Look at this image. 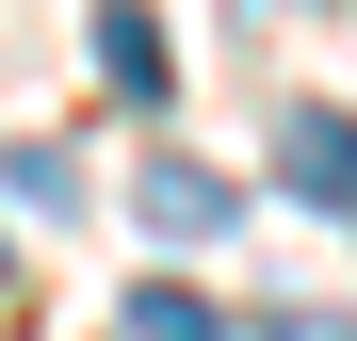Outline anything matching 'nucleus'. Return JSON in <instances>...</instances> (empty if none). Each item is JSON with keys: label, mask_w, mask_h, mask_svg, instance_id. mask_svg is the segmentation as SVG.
<instances>
[{"label": "nucleus", "mask_w": 357, "mask_h": 341, "mask_svg": "<svg viewBox=\"0 0 357 341\" xmlns=\"http://www.w3.org/2000/svg\"><path fill=\"white\" fill-rule=\"evenodd\" d=\"M130 341H227V309L178 293V276H146V293H130Z\"/></svg>", "instance_id": "20e7f679"}, {"label": "nucleus", "mask_w": 357, "mask_h": 341, "mask_svg": "<svg viewBox=\"0 0 357 341\" xmlns=\"http://www.w3.org/2000/svg\"><path fill=\"white\" fill-rule=\"evenodd\" d=\"M276 179L309 195V211H357V114H325V98L276 114Z\"/></svg>", "instance_id": "f257e3e1"}, {"label": "nucleus", "mask_w": 357, "mask_h": 341, "mask_svg": "<svg viewBox=\"0 0 357 341\" xmlns=\"http://www.w3.org/2000/svg\"><path fill=\"white\" fill-rule=\"evenodd\" d=\"M260 341H357V325H341V309H292V325H260Z\"/></svg>", "instance_id": "39448f33"}, {"label": "nucleus", "mask_w": 357, "mask_h": 341, "mask_svg": "<svg viewBox=\"0 0 357 341\" xmlns=\"http://www.w3.org/2000/svg\"><path fill=\"white\" fill-rule=\"evenodd\" d=\"M130 211L162 227V244H211V227H244V195H227V179H211V162H178V146L146 162V195H130Z\"/></svg>", "instance_id": "f03ea898"}, {"label": "nucleus", "mask_w": 357, "mask_h": 341, "mask_svg": "<svg viewBox=\"0 0 357 341\" xmlns=\"http://www.w3.org/2000/svg\"><path fill=\"white\" fill-rule=\"evenodd\" d=\"M98 82H114V98H178V82H162V17H146V0H98Z\"/></svg>", "instance_id": "7ed1b4c3"}]
</instances>
